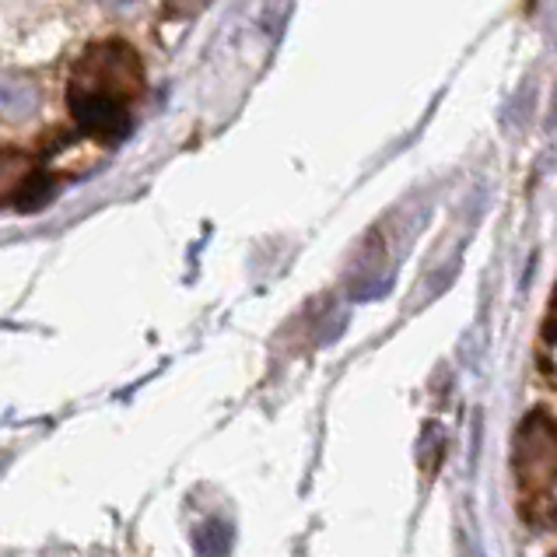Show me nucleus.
<instances>
[{
  "instance_id": "1",
  "label": "nucleus",
  "mask_w": 557,
  "mask_h": 557,
  "mask_svg": "<svg viewBox=\"0 0 557 557\" xmlns=\"http://www.w3.org/2000/svg\"><path fill=\"white\" fill-rule=\"evenodd\" d=\"M145 88L140 57L126 42H99L71 74V113L99 140H120L131 131V106Z\"/></svg>"
},
{
  "instance_id": "4",
  "label": "nucleus",
  "mask_w": 557,
  "mask_h": 557,
  "mask_svg": "<svg viewBox=\"0 0 557 557\" xmlns=\"http://www.w3.org/2000/svg\"><path fill=\"white\" fill-rule=\"evenodd\" d=\"M547 337H554V344H557V292H554V301H550V315H547Z\"/></svg>"
},
{
  "instance_id": "3",
  "label": "nucleus",
  "mask_w": 557,
  "mask_h": 557,
  "mask_svg": "<svg viewBox=\"0 0 557 557\" xmlns=\"http://www.w3.org/2000/svg\"><path fill=\"white\" fill-rule=\"evenodd\" d=\"M50 194V183H46V172L39 162L25 151L14 148H0V203L18 200L22 207H36Z\"/></svg>"
},
{
  "instance_id": "5",
  "label": "nucleus",
  "mask_w": 557,
  "mask_h": 557,
  "mask_svg": "<svg viewBox=\"0 0 557 557\" xmlns=\"http://www.w3.org/2000/svg\"><path fill=\"white\" fill-rule=\"evenodd\" d=\"M172 4H180V8H200L203 0H172Z\"/></svg>"
},
{
  "instance_id": "2",
  "label": "nucleus",
  "mask_w": 557,
  "mask_h": 557,
  "mask_svg": "<svg viewBox=\"0 0 557 557\" xmlns=\"http://www.w3.org/2000/svg\"><path fill=\"white\" fill-rule=\"evenodd\" d=\"M516 470L519 484L527 487H547L557 481V424L544 413H533L522 424L516 442Z\"/></svg>"
}]
</instances>
